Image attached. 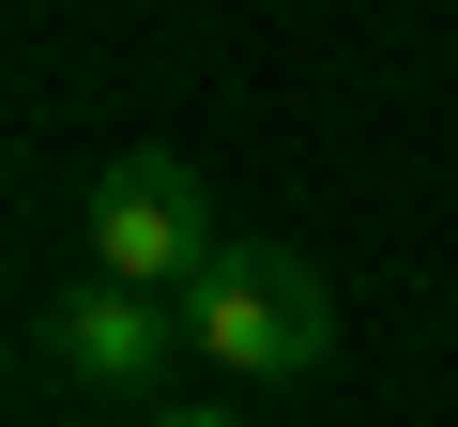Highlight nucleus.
<instances>
[{
  "mask_svg": "<svg viewBox=\"0 0 458 427\" xmlns=\"http://www.w3.org/2000/svg\"><path fill=\"white\" fill-rule=\"evenodd\" d=\"M183 351L229 366V381H321V366H336V290H321L291 245H229V260L183 290Z\"/></svg>",
  "mask_w": 458,
  "mask_h": 427,
  "instance_id": "nucleus-1",
  "label": "nucleus"
},
{
  "mask_svg": "<svg viewBox=\"0 0 458 427\" xmlns=\"http://www.w3.org/2000/svg\"><path fill=\"white\" fill-rule=\"evenodd\" d=\"M214 260H229V245H214V183H199L183 153H107V168H92V275H107V290L183 306Z\"/></svg>",
  "mask_w": 458,
  "mask_h": 427,
  "instance_id": "nucleus-2",
  "label": "nucleus"
},
{
  "mask_svg": "<svg viewBox=\"0 0 458 427\" xmlns=\"http://www.w3.org/2000/svg\"><path fill=\"white\" fill-rule=\"evenodd\" d=\"M168 351H183V306H153V290H107V275H92V290L47 321V366H62V381H92V397H138V412H153Z\"/></svg>",
  "mask_w": 458,
  "mask_h": 427,
  "instance_id": "nucleus-3",
  "label": "nucleus"
},
{
  "mask_svg": "<svg viewBox=\"0 0 458 427\" xmlns=\"http://www.w3.org/2000/svg\"><path fill=\"white\" fill-rule=\"evenodd\" d=\"M138 427H229V412H199V397H153V412H138Z\"/></svg>",
  "mask_w": 458,
  "mask_h": 427,
  "instance_id": "nucleus-4",
  "label": "nucleus"
}]
</instances>
